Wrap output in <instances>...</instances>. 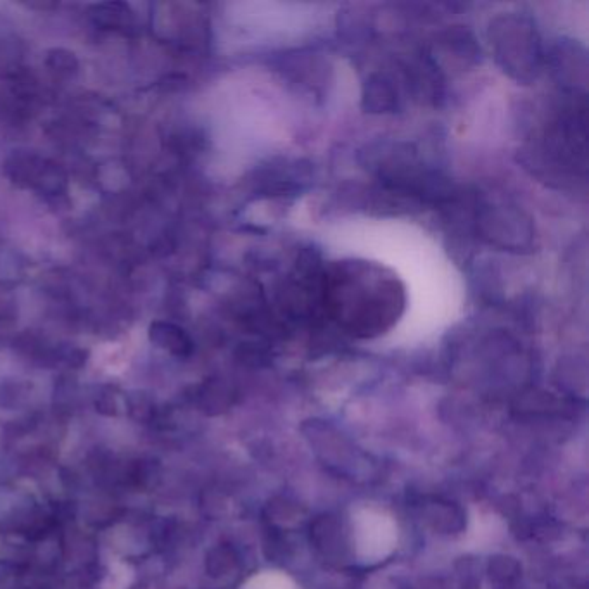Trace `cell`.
Returning <instances> with one entry per match:
<instances>
[{
	"instance_id": "obj_1",
	"label": "cell",
	"mask_w": 589,
	"mask_h": 589,
	"mask_svg": "<svg viewBox=\"0 0 589 589\" xmlns=\"http://www.w3.org/2000/svg\"><path fill=\"white\" fill-rule=\"evenodd\" d=\"M322 296L337 325L361 339L393 329L406 306L401 280L384 266L363 260L332 263L323 273Z\"/></svg>"
},
{
	"instance_id": "obj_2",
	"label": "cell",
	"mask_w": 589,
	"mask_h": 589,
	"mask_svg": "<svg viewBox=\"0 0 589 589\" xmlns=\"http://www.w3.org/2000/svg\"><path fill=\"white\" fill-rule=\"evenodd\" d=\"M494 59L510 78L522 85L536 82L543 71L545 52L538 28L526 14H500L489 25Z\"/></svg>"
},
{
	"instance_id": "obj_3",
	"label": "cell",
	"mask_w": 589,
	"mask_h": 589,
	"mask_svg": "<svg viewBox=\"0 0 589 589\" xmlns=\"http://www.w3.org/2000/svg\"><path fill=\"white\" fill-rule=\"evenodd\" d=\"M477 227L491 246L503 251L529 253L534 247L531 216L508 197H486L477 209Z\"/></svg>"
},
{
	"instance_id": "obj_4",
	"label": "cell",
	"mask_w": 589,
	"mask_h": 589,
	"mask_svg": "<svg viewBox=\"0 0 589 589\" xmlns=\"http://www.w3.org/2000/svg\"><path fill=\"white\" fill-rule=\"evenodd\" d=\"M479 47L475 44L474 37L469 30L462 26L450 28L448 32L441 33L436 40L434 59L437 64H443L444 68H469L470 64L477 63Z\"/></svg>"
},
{
	"instance_id": "obj_5",
	"label": "cell",
	"mask_w": 589,
	"mask_h": 589,
	"mask_svg": "<svg viewBox=\"0 0 589 589\" xmlns=\"http://www.w3.org/2000/svg\"><path fill=\"white\" fill-rule=\"evenodd\" d=\"M398 104V89L391 76L375 73L368 78L363 89V108L370 113H393Z\"/></svg>"
},
{
	"instance_id": "obj_6",
	"label": "cell",
	"mask_w": 589,
	"mask_h": 589,
	"mask_svg": "<svg viewBox=\"0 0 589 589\" xmlns=\"http://www.w3.org/2000/svg\"><path fill=\"white\" fill-rule=\"evenodd\" d=\"M553 63L560 80H564L565 85H572L576 89L577 83L586 85V56L584 52L577 54V45L560 44L553 52Z\"/></svg>"
},
{
	"instance_id": "obj_7",
	"label": "cell",
	"mask_w": 589,
	"mask_h": 589,
	"mask_svg": "<svg viewBox=\"0 0 589 589\" xmlns=\"http://www.w3.org/2000/svg\"><path fill=\"white\" fill-rule=\"evenodd\" d=\"M152 339H156L159 344H163L165 348L173 349V351H182L184 348V336L180 334V330H175L173 327H163L159 330L158 327H152Z\"/></svg>"
}]
</instances>
